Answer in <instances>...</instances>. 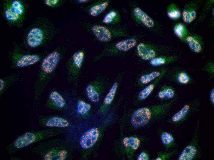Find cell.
<instances>
[{
	"label": "cell",
	"instance_id": "cell-1",
	"mask_svg": "<svg viewBox=\"0 0 214 160\" xmlns=\"http://www.w3.org/2000/svg\"><path fill=\"white\" fill-rule=\"evenodd\" d=\"M67 47L61 45L47 52L40 62L39 71L33 84L34 92V106L37 107L44 91L56 75V71L62 60Z\"/></svg>",
	"mask_w": 214,
	"mask_h": 160
},
{
	"label": "cell",
	"instance_id": "cell-2",
	"mask_svg": "<svg viewBox=\"0 0 214 160\" xmlns=\"http://www.w3.org/2000/svg\"><path fill=\"white\" fill-rule=\"evenodd\" d=\"M60 31L46 16H39L25 30L20 46L29 51L45 46Z\"/></svg>",
	"mask_w": 214,
	"mask_h": 160
},
{
	"label": "cell",
	"instance_id": "cell-3",
	"mask_svg": "<svg viewBox=\"0 0 214 160\" xmlns=\"http://www.w3.org/2000/svg\"><path fill=\"white\" fill-rule=\"evenodd\" d=\"M29 4L22 0H3L0 13L9 26L21 28L26 18Z\"/></svg>",
	"mask_w": 214,
	"mask_h": 160
},
{
	"label": "cell",
	"instance_id": "cell-4",
	"mask_svg": "<svg viewBox=\"0 0 214 160\" xmlns=\"http://www.w3.org/2000/svg\"><path fill=\"white\" fill-rule=\"evenodd\" d=\"M82 28L92 34L99 42L108 43L119 38H127L130 36L128 29L123 26H107L88 22L81 23Z\"/></svg>",
	"mask_w": 214,
	"mask_h": 160
},
{
	"label": "cell",
	"instance_id": "cell-5",
	"mask_svg": "<svg viewBox=\"0 0 214 160\" xmlns=\"http://www.w3.org/2000/svg\"><path fill=\"white\" fill-rule=\"evenodd\" d=\"M47 52H32L26 50L13 41L12 49L7 53V57L10 61L11 68H23L40 62Z\"/></svg>",
	"mask_w": 214,
	"mask_h": 160
},
{
	"label": "cell",
	"instance_id": "cell-6",
	"mask_svg": "<svg viewBox=\"0 0 214 160\" xmlns=\"http://www.w3.org/2000/svg\"><path fill=\"white\" fill-rule=\"evenodd\" d=\"M140 38V35L138 33L119 41L106 44L103 46L99 54L93 57L92 62H96L103 58L124 55L136 47Z\"/></svg>",
	"mask_w": 214,
	"mask_h": 160
},
{
	"label": "cell",
	"instance_id": "cell-7",
	"mask_svg": "<svg viewBox=\"0 0 214 160\" xmlns=\"http://www.w3.org/2000/svg\"><path fill=\"white\" fill-rule=\"evenodd\" d=\"M51 131L48 130L26 131L16 138L8 145L6 151L9 154L24 148L38 142L43 141L50 135Z\"/></svg>",
	"mask_w": 214,
	"mask_h": 160
},
{
	"label": "cell",
	"instance_id": "cell-8",
	"mask_svg": "<svg viewBox=\"0 0 214 160\" xmlns=\"http://www.w3.org/2000/svg\"><path fill=\"white\" fill-rule=\"evenodd\" d=\"M85 56V50L80 49L73 53L67 61L66 68L67 80L73 85H77Z\"/></svg>",
	"mask_w": 214,
	"mask_h": 160
},
{
	"label": "cell",
	"instance_id": "cell-9",
	"mask_svg": "<svg viewBox=\"0 0 214 160\" xmlns=\"http://www.w3.org/2000/svg\"><path fill=\"white\" fill-rule=\"evenodd\" d=\"M110 85L107 78L101 75L97 76L85 86V92L87 98L92 103H97L100 100L101 92Z\"/></svg>",
	"mask_w": 214,
	"mask_h": 160
},
{
	"label": "cell",
	"instance_id": "cell-10",
	"mask_svg": "<svg viewBox=\"0 0 214 160\" xmlns=\"http://www.w3.org/2000/svg\"><path fill=\"white\" fill-rule=\"evenodd\" d=\"M32 151L44 160H65L68 156V152L65 149L50 148L44 142L33 148Z\"/></svg>",
	"mask_w": 214,
	"mask_h": 160
},
{
	"label": "cell",
	"instance_id": "cell-11",
	"mask_svg": "<svg viewBox=\"0 0 214 160\" xmlns=\"http://www.w3.org/2000/svg\"><path fill=\"white\" fill-rule=\"evenodd\" d=\"M130 14L134 23L137 25L151 28L155 26L153 19L146 14L136 2L131 1L129 3Z\"/></svg>",
	"mask_w": 214,
	"mask_h": 160
},
{
	"label": "cell",
	"instance_id": "cell-12",
	"mask_svg": "<svg viewBox=\"0 0 214 160\" xmlns=\"http://www.w3.org/2000/svg\"><path fill=\"white\" fill-rule=\"evenodd\" d=\"M152 109L146 107H141L135 110L130 117V123L135 128L146 125L150 121L152 115Z\"/></svg>",
	"mask_w": 214,
	"mask_h": 160
},
{
	"label": "cell",
	"instance_id": "cell-13",
	"mask_svg": "<svg viewBox=\"0 0 214 160\" xmlns=\"http://www.w3.org/2000/svg\"><path fill=\"white\" fill-rule=\"evenodd\" d=\"M136 54L139 58L145 61H150L157 57L159 50L154 46L142 42H139L135 47Z\"/></svg>",
	"mask_w": 214,
	"mask_h": 160
},
{
	"label": "cell",
	"instance_id": "cell-14",
	"mask_svg": "<svg viewBox=\"0 0 214 160\" xmlns=\"http://www.w3.org/2000/svg\"><path fill=\"white\" fill-rule=\"evenodd\" d=\"M38 119L39 125L43 127L64 128L69 126V123L66 119L57 116L41 115L38 117Z\"/></svg>",
	"mask_w": 214,
	"mask_h": 160
},
{
	"label": "cell",
	"instance_id": "cell-15",
	"mask_svg": "<svg viewBox=\"0 0 214 160\" xmlns=\"http://www.w3.org/2000/svg\"><path fill=\"white\" fill-rule=\"evenodd\" d=\"M111 2L109 0L93 1L90 4L84 8L82 10L90 16L97 17L107 9Z\"/></svg>",
	"mask_w": 214,
	"mask_h": 160
},
{
	"label": "cell",
	"instance_id": "cell-16",
	"mask_svg": "<svg viewBox=\"0 0 214 160\" xmlns=\"http://www.w3.org/2000/svg\"><path fill=\"white\" fill-rule=\"evenodd\" d=\"M99 132L97 128L88 130L81 135L79 140V145L83 149L87 150L92 147L97 141Z\"/></svg>",
	"mask_w": 214,
	"mask_h": 160
},
{
	"label": "cell",
	"instance_id": "cell-17",
	"mask_svg": "<svg viewBox=\"0 0 214 160\" xmlns=\"http://www.w3.org/2000/svg\"><path fill=\"white\" fill-rule=\"evenodd\" d=\"M164 69L153 70L141 72L138 74L134 81V85L143 87L159 77Z\"/></svg>",
	"mask_w": 214,
	"mask_h": 160
},
{
	"label": "cell",
	"instance_id": "cell-18",
	"mask_svg": "<svg viewBox=\"0 0 214 160\" xmlns=\"http://www.w3.org/2000/svg\"><path fill=\"white\" fill-rule=\"evenodd\" d=\"M66 105V101L63 96L57 91L53 90L49 94L45 104L46 107L57 110L64 108Z\"/></svg>",
	"mask_w": 214,
	"mask_h": 160
},
{
	"label": "cell",
	"instance_id": "cell-19",
	"mask_svg": "<svg viewBox=\"0 0 214 160\" xmlns=\"http://www.w3.org/2000/svg\"><path fill=\"white\" fill-rule=\"evenodd\" d=\"M164 76L169 81L182 85L192 83L193 80L191 75L186 72L180 70L173 73L165 74Z\"/></svg>",
	"mask_w": 214,
	"mask_h": 160
},
{
	"label": "cell",
	"instance_id": "cell-20",
	"mask_svg": "<svg viewBox=\"0 0 214 160\" xmlns=\"http://www.w3.org/2000/svg\"><path fill=\"white\" fill-rule=\"evenodd\" d=\"M123 76L121 73H118L116 76L104 99L103 105L104 106H109L113 102Z\"/></svg>",
	"mask_w": 214,
	"mask_h": 160
},
{
	"label": "cell",
	"instance_id": "cell-21",
	"mask_svg": "<svg viewBox=\"0 0 214 160\" xmlns=\"http://www.w3.org/2000/svg\"><path fill=\"white\" fill-rule=\"evenodd\" d=\"M121 18L119 12L115 9L109 10L102 18L101 24L107 26L120 25Z\"/></svg>",
	"mask_w": 214,
	"mask_h": 160
},
{
	"label": "cell",
	"instance_id": "cell-22",
	"mask_svg": "<svg viewBox=\"0 0 214 160\" xmlns=\"http://www.w3.org/2000/svg\"><path fill=\"white\" fill-rule=\"evenodd\" d=\"M20 72H14L0 79V97L12 85L20 79Z\"/></svg>",
	"mask_w": 214,
	"mask_h": 160
},
{
	"label": "cell",
	"instance_id": "cell-23",
	"mask_svg": "<svg viewBox=\"0 0 214 160\" xmlns=\"http://www.w3.org/2000/svg\"><path fill=\"white\" fill-rule=\"evenodd\" d=\"M166 73V70H164L159 77L144 86L138 94L137 98L138 100H142L147 98L162 78L164 77Z\"/></svg>",
	"mask_w": 214,
	"mask_h": 160
},
{
	"label": "cell",
	"instance_id": "cell-24",
	"mask_svg": "<svg viewBox=\"0 0 214 160\" xmlns=\"http://www.w3.org/2000/svg\"><path fill=\"white\" fill-rule=\"evenodd\" d=\"M175 94L174 90L172 86L168 84H164L161 87L157 96L160 99L165 98L170 99L174 98Z\"/></svg>",
	"mask_w": 214,
	"mask_h": 160
},
{
	"label": "cell",
	"instance_id": "cell-25",
	"mask_svg": "<svg viewBox=\"0 0 214 160\" xmlns=\"http://www.w3.org/2000/svg\"><path fill=\"white\" fill-rule=\"evenodd\" d=\"M196 148L192 145L186 146L179 156V160H192L196 153Z\"/></svg>",
	"mask_w": 214,
	"mask_h": 160
},
{
	"label": "cell",
	"instance_id": "cell-26",
	"mask_svg": "<svg viewBox=\"0 0 214 160\" xmlns=\"http://www.w3.org/2000/svg\"><path fill=\"white\" fill-rule=\"evenodd\" d=\"M141 143L140 140L134 137H125L123 139L122 144L124 146L133 150L138 149Z\"/></svg>",
	"mask_w": 214,
	"mask_h": 160
},
{
	"label": "cell",
	"instance_id": "cell-27",
	"mask_svg": "<svg viewBox=\"0 0 214 160\" xmlns=\"http://www.w3.org/2000/svg\"><path fill=\"white\" fill-rule=\"evenodd\" d=\"M186 40L188 46L194 52L198 53L201 51L202 49L201 45L193 37L188 36Z\"/></svg>",
	"mask_w": 214,
	"mask_h": 160
},
{
	"label": "cell",
	"instance_id": "cell-28",
	"mask_svg": "<svg viewBox=\"0 0 214 160\" xmlns=\"http://www.w3.org/2000/svg\"><path fill=\"white\" fill-rule=\"evenodd\" d=\"M91 106L90 104L82 100H80L77 104V111L81 115L86 114L90 110Z\"/></svg>",
	"mask_w": 214,
	"mask_h": 160
},
{
	"label": "cell",
	"instance_id": "cell-29",
	"mask_svg": "<svg viewBox=\"0 0 214 160\" xmlns=\"http://www.w3.org/2000/svg\"><path fill=\"white\" fill-rule=\"evenodd\" d=\"M190 106L186 104L172 117V119L174 122H178L183 119L187 114L190 109Z\"/></svg>",
	"mask_w": 214,
	"mask_h": 160
},
{
	"label": "cell",
	"instance_id": "cell-30",
	"mask_svg": "<svg viewBox=\"0 0 214 160\" xmlns=\"http://www.w3.org/2000/svg\"><path fill=\"white\" fill-rule=\"evenodd\" d=\"M196 17V13L195 10H184L182 13V17L184 22L190 23L194 21Z\"/></svg>",
	"mask_w": 214,
	"mask_h": 160
},
{
	"label": "cell",
	"instance_id": "cell-31",
	"mask_svg": "<svg viewBox=\"0 0 214 160\" xmlns=\"http://www.w3.org/2000/svg\"><path fill=\"white\" fill-rule=\"evenodd\" d=\"M170 60L166 57L159 56L154 58L149 61L150 65L154 67H157L164 65Z\"/></svg>",
	"mask_w": 214,
	"mask_h": 160
},
{
	"label": "cell",
	"instance_id": "cell-32",
	"mask_svg": "<svg viewBox=\"0 0 214 160\" xmlns=\"http://www.w3.org/2000/svg\"><path fill=\"white\" fill-rule=\"evenodd\" d=\"M43 3L46 6L51 8L59 7L66 2L64 0H44Z\"/></svg>",
	"mask_w": 214,
	"mask_h": 160
},
{
	"label": "cell",
	"instance_id": "cell-33",
	"mask_svg": "<svg viewBox=\"0 0 214 160\" xmlns=\"http://www.w3.org/2000/svg\"><path fill=\"white\" fill-rule=\"evenodd\" d=\"M161 140L163 144L167 145L173 142V138L170 134L165 132L161 135Z\"/></svg>",
	"mask_w": 214,
	"mask_h": 160
},
{
	"label": "cell",
	"instance_id": "cell-34",
	"mask_svg": "<svg viewBox=\"0 0 214 160\" xmlns=\"http://www.w3.org/2000/svg\"><path fill=\"white\" fill-rule=\"evenodd\" d=\"M184 31V26L181 24L177 25L174 29V32L175 34L178 37H182Z\"/></svg>",
	"mask_w": 214,
	"mask_h": 160
},
{
	"label": "cell",
	"instance_id": "cell-35",
	"mask_svg": "<svg viewBox=\"0 0 214 160\" xmlns=\"http://www.w3.org/2000/svg\"><path fill=\"white\" fill-rule=\"evenodd\" d=\"M168 16L172 19H176L179 18L181 15L180 11L177 10H174L169 11L167 13Z\"/></svg>",
	"mask_w": 214,
	"mask_h": 160
},
{
	"label": "cell",
	"instance_id": "cell-36",
	"mask_svg": "<svg viewBox=\"0 0 214 160\" xmlns=\"http://www.w3.org/2000/svg\"><path fill=\"white\" fill-rule=\"evenodd\" d=\"M137 160H148L149 158L145 153L142 152L140 153L137 158Z\"/></svg>",
	"mask_w": 214,
	"mask_h": 160
},
{
	"label": "cell",
	"instance_id": "cell-37",
	"mask_svg": "<svg viewBox=\"0 0 214 160\" xmlns=\"http://www.w3.org/2000/svg\"><path fill=\"white\" fill-rule=\"evenodd\" d=\"M73 3L78 5H83L92 2L93 1L91 0H75L73 1Z\"/></svg>",
	"mask_w": 214,
	"mask_h": 160
},
{
	"label": "cell",
	"instance_id": "cell-38",
	"mask_svg": "<svg viewBox=\"0 0 214 160\" xmlns=\"http://www.w3.org/2000/svg\"><path fill=\"white\" fill-rule=\"evenodd\" d=\"M209 99L211 102L214 104V88H213L211 90L209 95Z\"/></svg>",
	"mask_w": 214,
	"mask_h": 160
},
{
	"label": "cell",
	"instance_id": "cell-39",
	"mask_svg": "<svg viewBox=\"0 0 214 160\" xmlns=\"http://www.w3.org/2000/svg\"><path fill=\"white\" fill-rule=\"evenodd\" d=\"M156 160H161V158L160 157H158L156 159H155Z\"/></svg>",
	"mask_w": 214,
	"mask_h": 160
}]
</instances>
